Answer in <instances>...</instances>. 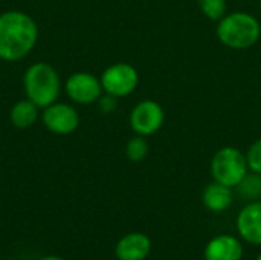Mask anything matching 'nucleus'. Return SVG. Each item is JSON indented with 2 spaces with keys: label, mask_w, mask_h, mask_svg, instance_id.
<instances>
[{
  "label": "nucleus",
  "mask_w": 261,
  "mask_h": 260,
  "mask_svg": "<svg viewBox=\"0 0 261 260\" xmlns=\"http://www.w3.org/2000/svg\"><path fill=\"white\" fill-rule=\"evenodd\" d=\"M150 253L151 239L139 231L122 236L115 247V256L118 260H145Z\"/></svg>",
  "instance_id": "nucleus-10"
},
{
  "label": "nucleus",
  "mask_w": 261,
  "mask_h": 260,
  "mask_svg": "<svg viewBox=\"0 0 261 260\" xmlns=\"http://www.w3.org/2000/svg\"><path fill=\"white\" fill-rule=\"evenodd\" d=\"M41 120L44 127L57 135H69L80 126L78 112L66 103H54L43 109Z\"/></svg>",
  "instance_id": "nucleus-8"
},
{
  "label": "nucleus",
  "mask_w": 261,
  "mask_h": 260,
  "mask_svg": "<svg viewBox=\"0 0 261 260\" xmlns=\"http://www.w3.org/2000/svg\"><path fill=\"white\" fill-rule=\"evenodd\" d=\"M203 257L205 260H242L243 245L232 234H219L206 244Z\"/></svg>",
  "instance_id": "nucleus-11"
},
{
  "label": "nucleus",
  "mask_w": 261,
  "mask_h": 260,
  "mask_svg": "<svg viewBox=\"0 0 261 260\" xmlns=\"http://www.w3.org/2000/svg\"><path fill=\"white\" fill-rule=\"evenodd\" d=\"M23 86L28 100L38 109L54 104L61 92V80L57 70L47 63H35L29 66L23 77Z\"/></svg>",
  "instance_id": "nucleus-3"
},
{
  "label": "nucleus",
  "mask_w": 261,
  "mask_h": 260,
  "mask_svg": "<svg viewBox=\"0 0 261 260\" xmlns=\"http://www.w3.org/2000/svg\"><path fill=\"white\" fill-rule=\"evenodd\" d=\"M165 121L164 107L154 100H144L138 103L130 113V126L136 135L150 136L156 133Z\"/></svg>",
  "instance_id": "nucleus-6"
},
{
  "label": "nucleus",
  "mask_w": 261,
  "mask_h": 260,
  "mask_svg": "<svg viewBox=\"0 0 261 260\" xmlns=\"http://www.w3.org/2000/svg\"><path fill=\"white\" fill-rule=\"evenodd\" d=\"M248 172L249 167L245 153L232 146L219 149L211 159L213 179L226 187L236 188L248 175Z\"/></svg>",
  "instance_id": "nucleus-4"
},
{
  "label": "nucleus",
  "mask_w": 261,
  "mask_h": 260,
  "mask_svg": "<svg viewBox=\"0 0 261 260\" xmlns=\"http://www.w3.org/2000/svg\"><path fill=\"white\" fill-rule=\"evenodd\" d=\"M116 100H118L116 97L109 95V93H106V97H101L98 100V104H99L101 112L102 113H112V112H115V109L118 107V101Z\"/></svg>",
  "instance_id": "nucleus-18"
},
{
  "label": "nucleus",
  "mask_w": 261,
  "mask_h": 260,
  "mask_svg": "<svg viewBox=\"0 0 261 260\" xmlns=\"http://www.w3.org/2000/svg\"><path fill=\"white\" fill-rule=\"evenodd\" d=\"M99 80L106 93L122 98L135 92L139 84V74L128 63H115L102 72Z\"/></svg>",
  "instance_id": "nucleus-5"
},
{
  "label": "nucleus",
  "mask_w": 261,
  "mask_h": 260,
  "mask_svg": "<svg viewBox=\"0 0 261 260\" xmlns=\"http://www.w3.org/2000/svg\"><path fill=\"white\" fill-rule=\"evenodd\" d=\"M261 37V25L249 12L226 14L217 25V38L231 49H249Z\"/></svg>",
  "instance_id": "nucleus-2"
},
{
  "label": "nucleus",
  "mask_w": 261,
  "mask_h": 260,
  "mask_svg": "<svg viewBox=\"0 0 261 260\" xmlns=\"http://www.w3.org/2000/svg\"><path fill=\"white\" fill-rule=\"evenodd\" d=\"M38 26L35 20L21 11L0 14V60L18 61L37 44Z\"/></svg>",
  "instance_id": "nucleus-1"
},
{
  "label": "nucleus",
  "mask_w": 261,
  "mask_h": 260,
  "mask_svg": "<svg viewBox=\"0 0 261 260\" xmlns=\"http://www.w3.org/2000/svg\"><path fill=\"white\" fill-rule=\"evenodd\" d=\"M245 156H246V162H248L249 172L261 173V138L255 139L249 146V149L245 153Z\"/></svg>",
  "instance_id": "nucleus-17"
},
{
  "label": "nucleus",
  "mask_w": 261,
  "mask_h": 260,
  "mask_svg": "<svg viewBox=\"0 0 261 260\" xmlns=\"http://www.w3.org/2000/svg\"><path fill=\"white\" fill-rule=\"evenodd\" d=\"M9 118L17 129H29L38 118V107L31 100L17 101L11 109Z\"/></svg>",
  "instance_id": "nucleus-13"
},
{
  "label": "nucleus",
  "mask_w": 261,
  "mask_h": 260,
  "mask_svg": "<svg viewBox=\"0 0 261 260\" xmlns=\"http://www.w3.org/2000/svg\"><path fill=\"white\" fill-rule=\"evenodd\" d=\"M260 9H261V2H260Z\"/></svg>",
  "instance_id": "nucleus-22"
},
{
  "label": "nucleus",
  "mask_w": 261,
  "mask_h": 260,
  "mask_svg": "<svg viewBox=\"0 0 261 260\" xmlns=\"http://www.w3.org/2000/svg\"><path fill=\"white\" fill-rule=\"evenodd\" d=\"M202 202L206 210L213 213H223L226 211L234 202V193L231 187H226L217 181L208 184L202 195Z\"/></svg>",
  "instance_id": "nucleus-12"
},
{
  "label": "nucleus",
  "mask_w": 261,
  "mask_h": 260,
  "mask_svg": "<svg viewBox=\"0 0 261 260\" xmlns=\"http://www.w3.org/2000/svg\"><path fill=\"white\" fill-rule=\"evenodd\" d=\"M6 260H15V259H6Z\"/></svg>",
  "instance_id": "nucleus-21"
},
{
  "label": "nucleus",
  "mask_w": 261,
  "mask_h": 260,
  "mask_svg": "<svg viewBox=\"0 0 261 260\" xmlns=\"http://www.w3.org/2000/svg\"><path fill=\"white\" fill-rule=\"evenodd\" d=\"M255 260H261V253L258 254V256H257V259H255Z\"/></svg>",
  "instance_id": "nucleus-20"
},
{
  "label": "nucleus",
  "mask_w": 261,
  "mask_h": 260,
  "mask_svg": "<svg viewBox=\"0 0 261 260\" xmlns=\"http://www.w3.org/2000/svg\"><path fill=\"white\" fill-rule=\"evenodd\" d=\"M239 236L251 244L261 245V201H254L245 205L236 221Z\"/></svg>",
  "instance_id": "nucleus-9"
},
{
  "label": "nucleus",
  "mask_w": 261,
  "mask_h": 260,
  "mask_svg": "<svg viewBox=\"0 0 261 260\" xmlns=\"http://www.w3.org/2000/svg\"><path fill=\"white\" fill-rule=\"evenodd\" d=\"M148 152H150V146H148L145 136H141V135L130 138L127 146H125V155L132 162L144 161L147 158Z\"/></svg>",
  "instance_id": "nucleus-15"
},
{
  "label": "nucleus",
  "mask_w": 261,
  "mask_h": 260,
  "mask_svg": "<svg viewBox=\"0 0 261 260\" xmlns=\"http://www.w3.org/2000/svg\"><path fill=\"white\" fill-rule=\"evenodd\" d=\"M67 97L78 104H93L102 95L101 80L89 72H75L66 81Z\"/></svg>",
  "instance_id": "nucleus-7"
},
{
  "label": "nucleus",
  "mask_w": 261,
  "mask_h": 260,
  "mask_svg": "<svg viewBox=\"0 0 261 260\" xmlns=\"http://www.w3.org/2000/svg\"><path fill=\"white\" fill-rule=\"evenodd\" d=\"M199 8L213 21H219L226 15V0H199Z\"/></svg>",
  "instance_id": "nucleus-16"
},
{
  "label": "nucleus",
  "mask_w": 261,
  "mask_h": 260,
  "mask_svg": "<svg viewBox=\"0 0 261 260\" xmlns=\"http://www.w3.org/2000/svg\"><path fill=\"white\" fill-rule=\"evenodd\" d=\"M239 195L249 201H260L261 198V173H254V172H248V175L242 179V182L236 187Z\"/></svg>",
  "instance_id": "nucleus-14"
},
{
  "label": "nucleus",
  "mask_w": 261,
  "mask_h": 260,
  "mask_svg": "<svg viewBox=\"0 0 261 260\" xmlns=\"http://www.w3.org/2000/svg\"><path fill=\"white\" fill-rule=\"evenodd\" d=\"M38 260H64L63 257H58V256H44V257H40Z\"/></svg>",
  "instance_id": "nucleus-19"
}]
</instances>
